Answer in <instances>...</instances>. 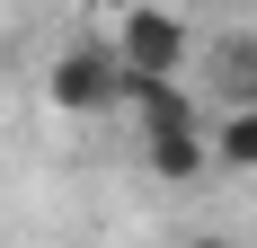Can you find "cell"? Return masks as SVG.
I'll return each mask as SVG.
<instances>
[{
  "label": "cell",
  "mask_w": 257,
  "mask_h": 248,
  "mask_svg": "<svg viewBox=\"0 0 257 248\" xmlns=\"http://www.w3.org/2000/svg\"><path fill=\"white\" fill-rule=\"evenodd\" d=\"M45 98L62 106V115H115V106H124V62H115V45H106V36L62 45L45 62Z\"/></svg>",
  "instance_id": "1"
},
{
  "label": "cell",
  "mask_w": 257,
  "mask_h": 248,
  "mask_svg": "<svg viewBox=\"0 0 257 248\" xmlns=\"http://www.w3.org/2000/svg\"><path fill=\"white\" fill-rule=\"evenodd\" d=\"M115 62L124 71H142V80H186V62H195V36H186V18L178 9H160V0H133L124 18H115Z\"/></svg>",
  "instance_id": "2"
},
{
  "label": "cell",
  "mask_w": 257,
  "mask_h": 248,
  "mask_svg": "<svg viewBox=\"0 0 257 248\" xmlns=\"http://www.w3.org/2000/svg\"><path fill=\"white\" fill-rule=\"evenodd\" d=\"M124 115L142 124V142H151V133H204V106L186 98V80H142V71H124Z\"/></svg>",
  "instance_id": "3"
},
{
  "label": "cell",
  "mask_w": 257,
  "mask_h": 248,
  "mask_svg": "<svg viewBox=\"0 0 257 248\" xmlns=\"http://www.w3.org/2000/svg\"><path fill=\"white\" fill-rule=\"evenodd\" d=\"M142 169L169 177V186H186V177L213 169V142H204V133H151V142H142Z\"/></svg>",
  "instance_id": "4"
},
{
  "label": "cell",
  "mask_w": 257,
  "mask_h": 248,
  "mask_svg": "<svg viewBox=\"0 0 257 248\" xmlns=\"http://www.w3.org/2000/svg\"><path fill=\"white\" fill-rule=\"evenodd\" d=\"M213 169H257V106H231L222 124H204Z\"/></svg>",
  "instance_id": "5"
},
{
  "label": "cell",
  "mask_w": 257,
  "mask_h": 248,
  "mask_svg": "<svg viewBox=\"0 0 257 248\" xmlns=\"http://www.w3.org/2000/svg\"><path fill=\"white\" fill-rule=\"evenodd\" d=\"M186 248H239V239H231V230H195Z\"/></svg>",
  "instance_id": "6"
}]
</instances>
